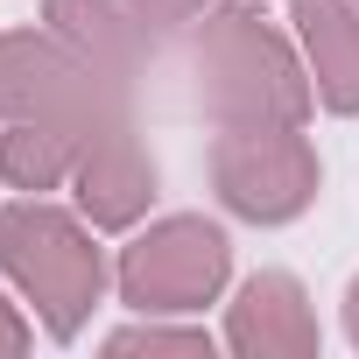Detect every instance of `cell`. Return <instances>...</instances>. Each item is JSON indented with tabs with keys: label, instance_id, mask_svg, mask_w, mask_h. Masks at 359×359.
I'll return each mask as SVG.
<instances>
[{
	"label": "cell",
	"instance_id": "obj_4",
	"mask_svg": "<svg viewBox=\"0 0 359 359\" xmlns=\"http://www.w3.org/2000/svg\"><path fill=\"white\" fill-rule=\"evenodd\" d=\"M226 282H233V240H226V226H212L198 212L155 219L148 233H134L120 247V268H113V289L134 317H191V310L219 303Z\"/></svg>",
	"mask_w": 359,
	"mask_h": 359
},
{
	"label": "cell",
	"instance_id": "obj_12",
	"mask_svg": "<svg viewBox=\"0 0 359 359\" xmlns=\"http://www.w3.org/2000/svg\"><path fill=\"white\" fill-rule=\"evenodd\" d=\"M127 8H134L155 36H169V29H198V15L212 8V0H127Z\"/></svg>",
	"mask_w": 359,
	"mask_h": 359
},
{
	"label": "cell",
	"instance_id": "obj_7",
	"mask_svg": "<svg viewBox=\"0 0 359 359\" xmlns=\"http://www.w3.org/2000/svg\"><path fill=\"white\" fill-rule=\"evenodd\" d=\"M317 345H324L317 310L289 268L247 275L240 296L226 303V352L240 359H317Z\"/></svg>",
	"mask_w": 359,
	"mask_h": 359
},
{
	"label": "cell",
	"instance_id": "obj_15",
	"mask_svg": "<svg viewBox=\"0 0 359 359\" xmlns=\"http://www.w3.org/2000/svg\"><path fill=\"white\" fill-rule=\"evenodd\" d=\"M352 8H359V0H352Z\"/></svg>",
	"mask_w": 359,
	"mask_h": 359
},
{
	"label": "cell",
	"instance_id": "obj_2",
	"mask_svg": "<svg viewBox=\"0 0 359 359\" xmlns=\"http://www.w3.org/2000/svg\"><path fill=\"white\" fill-rule=\"evenodd\" d=\"M92 233L99 226L85 212H64L50 198L0 205V275L22 289V303L57 345H71L106 303V254Z\"/></svg>",
	"mask_w": 359,
	"mask_h": 359
},
{
	"label": "cell",
	"instance_id": "obj_11",
	"mask_svg": "<svg viewBox=\"0 0 359 359\" xmlns=\"http://www.w3.org/2000/svg\"><path fill=\"white\" fill-rule=\"evenodd\" d=\"M106 352H113V359H127V352L212 359V331H198V324H162V317H141V324H120V331H106Z\"/></svg>",
	"mask_w": 359,
	"mask_h": 359
},
{
	"label": "cell",
	"instance_id": "obj_5",
	"mask_svg": "<svg viewBox=\"0 0 359 359\" xmlns=\"http://www.w3.org/2000/svg\"><path fill=\"white\" fill-rule=\"evenodd\" d=\"M317 148L303 127H219L212 141V191L247 226H289L317 198Z\"/></svg>",
	"mask_w": 359,
	"mask_h": 359
},
{
	"label": "cell",
	"instance_id": "obj_9",
	"mask_svg": "<svg viewBox=\"0 0 359 359\" xmlns=\"http://www.w3.org/2000/svg\"><path fill=\"white\" fill-rule=\"evenodd\" d=\"M43 22L78 57H92L99 71H113L120 85H134L141 64H148V50H155V29L127 8V0H43Z\"/></svg>",
	"mask_w": 359,
	"mask_h": 359
},
{
	"label": "cell",
	"instance_id": "obj_10",
	"mask_svg": "<svg viewBox=\"0 0 359 359\" xmlns=\"http://www.w3.org/2000/svg\"><path fill=\"white\" fill-rule=\"evenodd\" d=\"M85 127H64V120H0V184L22 191V198H43V191H64L71 169L85 155Z\"/></svg>",
	"mask_w": 359,
	"mask_h": 359
},
{
	"label": "cell",
	"instance_id": "obj_6",
	"mask_svg": "<svg viewBox=\"0 0 359 359\" xmlns=\"http://www.w3.org/2000/svg\"><path fill=\"white\" fill-rule=\"evenodd\" d=\"M155 184H162V176H155L148 148L134 141V120L99 127V134L85 141L78 169H71V198H78V212H85L99 233H127V226H141L148 205H155Z\"/></svg>",
	"mask_w": 359,
	"mask_h": 359
},
{
	"label": "cell",
	"instance_id": "obj_13",
	"mask_svg": "<svg viewBox=\"0 0 359 359\" xmlns=\"http://www.w3.org/2000/svg\"><path fill=\"white\" fill-rule=\"evenodd\" d=\"M36 345V324L22 317V303H8V296H0V359H22Z\"/></svg>",
	"mask_w": 359,
	"mask_h": 359
},
{
	"label": "cell",
	"instance_id": "obj_14",
	"mask_svg": "<svg viewBox=\"0 0 359 359\" xmlns=\"http://www.w3.org/2000/svg\"><path fill=\"white\" fill-rule=\"evenodd\" d=\"M345 338H352V352H359V275H352V289H345Z\"/></svg>",
	"mask_w": 359,
	"mask_h": 359
},
{
	"label": "cell",
	"instance_id": "obj_1",
	"mask_svg": "<svg viewBox=\"0 0 359 359\" xmlns=\"http://www.w3.org/2000/svg\"><path fill=\"white\" fill-rule=\"evenodd\" d=\"M191 71H198V99L219 127H303L317 106L310 64L247 0L198 15Z\"/></svg>",
	"mask_w": 359,
	"mask_h": 359
},
{
	"label": "cell",
	"instance_id": "obj_3",
	"mask_svg": "<svg viewBox=\"0 0 359 359\" xmlns=\"http://www.w3.org/2000/svg\"><path fill=\"white\" fill-rule=\"evenodd\" d=\"M127 92L134 85L78 57L57 29H0V120H64L99 134L127 120Z\"/></svg>",
	"mask_w": 359,
	"mask_h": 359
},
{
	"label": "cell",
	"instance_id": "obj_8",
	"mask_svg": "<svg viewBox=\"0 0 359 359\" xmlns=\"http://www.w3.org/2000/svg\"><path fill=\"white\" fill-rule=\"evenodd\" d=\"M289 22H296V50L310 64L317 106L352 120L359 113V8L352 0H289Z\"/></svg>",
	"mask_w": 359,
	"mask_h": 359
}]
</instances>
